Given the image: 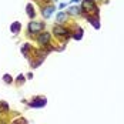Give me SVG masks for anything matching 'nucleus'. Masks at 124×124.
<instances>
[{
  "instance_id": "nucleus-3",
  "label": "nucleus",
  "mask_w": 124,
  "mask_h": 124,
  "mask_svg": "<svg viewBox=\"0 0 124 124\" xmlns=\"http://www.w3.org/2000/svg\"><path fill=\"white\" fill-rule=\"evenodd\" d=\"M44 29H46L44 22L33 20V22H29V24H27V33H29V36H37L39 33L44 31Z\"/></svg>"
},
{
  "instance_id": "nucleus-19",
  "label": "nucleus",
  "mask_w": 124,
  "mask_h": 124,
  "mask_svg": "<svg viewBox=\"0 0 124 124\" xmlns=\"http://www.w3.org/2000/svg\"><path fill=\"white\" fill-rule=\"evenodd\" d=\"M33 77V73H27V78H31Z\"/></svg>"
},
{
  "instance_id": "nucleus-12",
  "label": "nucleus",
  "mask_w": 124,
  "mask_h": 124,
  "mask_svg": "<svg viewBox=\"0 0 124 124\" xmlns=\"http://www.w3.org/2000/svg\"><path fill=\"white\" fill-rule=\"evenodd\" d=\"M26 10H27V16H29V19H30V20H34V17H36L34 6H33L31 3H29V4L26 6Z\"/></svg>"
},
{
  "instance_id": "nucleus-15",
  "label": "nucleus",
  "mask_w": 124,
  "mask_h": 124,
  "mask_svg": "<svg viewBox=\"0 0 124 124\" xmlns=\"http://www.w3.org/2000/svg\"><path fill=\"white\" fill-rule=\"evenodd\" d=\"M12 124H27V120L23 118V117H20V118H17V120H13Z\"/></svg>"
},
{
  "instance_id": "nucleus-20",
  "label": "nucleus",
  "mask_w": 124,
  "mask_h": 124,
  "mask_svg": "<svg viewBox=\"0 0 124 124\" xmlns=\"http://www.w3.org/2000/svg\"><path fill=\"white\" fill-rule=\"evenodd\" d=\"M51 1H57V0H51Z\"/></svg>"
},
{
  "instance_id": "nucleus-10",
  "label": "nucleus",
  "mask_w": 124,
  "mask_h": 124,
  "mask_svg": "<svg viewBox=\"0 0 124 124\" xmlns=\"http://www.w3.org/2000/svg\"><path fill=\"white\" fill-rule=\"evenodd\" d=\"M20 30H22V23L20 22H13L12 24H10V31H12L13 34H19Z\"/></svg>"
},
{
  "instance_id": "nucleus-6",
  "label": "nucleus",
  "mask_w": 124,
  "mask_h": 124,
  "mask_svg": "<svg viewBox=\"0 0 124 124\" xmlns=\"http://www.w3.org/2000/svg\"><path fill=\"white\" fill-rule=\"evenodd\" d=\"M54 12H56V6L51 4V3H46V4L41 6V16H43L44 19H50L51 14Z\"/></svg>"
},
{
  "instance_id": "nucleus-2",
  "label": "nucleus",
  "mask_w": 124,
  "mask_h": 124,
  "mask_svg": "<svg viewBox=\"0 0 124 124\" xmlns=\"http://www.w3.org/2000/svg\"><path fill=\"white\" fill-rule=\"evenodd\" d=\"M53 36L57 39H62L64 40V43L71 37V33H70V29H67L66 26H60V24H54L53 26Z\"/></svg>"
},
{
  "instance_id": "nucleus-17",
  "label": "nucleus",
  "mask_w": 124,
  "mask_h": 124,
  "mask_svg": "<svg viewBox=\"0 0 124 124\" xmlns=\"http://www.w3.org/2000/svg\"><path fill=\"white\" fill-rule=\"evenodd\" d=\"M66 6H67V3H62V4H60V6H59V9H64V7H66Z\"/></svg>"
},
{
  "instance_id": "nucleus-16",
  "label": "nucleus",
  "mask_w": 124,
  "mask_h": 124,
  "mask_svg": "<svg viewBox=\"0 0 124 124\" xmlns=\"http://www.w3.org/2000/svg\"><path fill=\"white\" fill-rule=\"evenodd\" d=\"M24 80H26L24 74H20L17 77V86H22V83H24Z\"/></svg>"
},
{
  "instance_id": "nucleus-4",
  "label": "nucleus",
  "mask_w": 124,
  "mask_h": 124,
  "mask_svg": "<svg viewBox=\"0 0 124 124\" xmlns=\"http://www.w3.org/2000/svg\"><path fill=\"white\" fill-rule=\"evenodd\" d=\"M36 41H37L43 49L47 47V46H50V44H51V33H49V31H41V33H39L37 36H36Z\"/></svg>"
},
{
  "instance_id": "nucleus-13",
  "label": "nucleus",
  "mask_w": 124,
  "mask_h": 124,
  "mask_svg": "<svg viewBox=\"0 0 124 124\" xmlns=\"http://www.w3.org/2000/svg\"><path fill=\"white\" fill-rule=\"evenodd\" d=\"M0 113H9V104L6 101H0Z\"/></svg>"
},
{
  "instance_id": "nucleus-9",
  "label": "nucleus",
  "mask_w": 124,
  "mask_h": 124,
  "mask_svg": "<svg viewBox=\"0 0 124 124\" xmlns=\"http://www.w3.org/2000/svg\"><path fill=\"white\" fill-rule=\"evenodd\" d=\"M20 50H22V53H23V56L26 59H30V51H34L30 43H23V46H22Z\"/></svg>"
},
{
  "instance_id": "nucleus-18",
  "label": "nucleus",
  "mask_w": 124,
  "mask_h": 124,
  "mask_svg": "<svg viewBox=\"0 0 124 124\" xmlns=\"http://www.w3.org/2000/svg\"><path fill=\"white\" fill-rule=\"evenodd\" d=\"M78 1H80V0H70V1H69V4H71V3H78Z\"/></svg>"
},
{
  "instance_id": "nucleus-14",
  "label": "nucleus",
  "mask_w": 124,
  "mask_h": 124,
  "mask_svg": "<svg viewBox=\"0 0 124 124\" xmlns=\"http://www.w3.org/2000/svg\"><path fill=\"white\" fill-rule=\"evenodd\" d=\"M3 81H4L6 84H12L13 83V77L10 74H3Z\"/></svg>"
},
{
  "instance_id": "nucleus-1",
  "label": "nucleus",
  "mask_w": 124,
  "mask_h": 124,
  "mask_svg": "<svg viewBox=\"0 0 124 124\" xmlns=\"http://www.w3.org/2000/svg\"><path fill=\"white\" fill-rule=\"evenodd\" d=\"M81 14L86 17L90 14H100V9L96 6V3L93 0H81Z\"/></svg>"
},
{
  "instance_id": "nucleus-8",
  "label": "nucleus",
  "mask_w": 124,
  "mask_h": 124,
  "mask_svg": "<svg viewBox=\"0 0 124 124\" xmlns=\"http://www.w3.org/2000/svg\"><path fill=\"white\" fill-rule=\"evenodd\" d=\"M100 14H90V16H86V19L88 20V23L94 26V29H100Z\"/></svg>"
},
{
  "instance_id": "nucleus-7",
  "label": "nucleus",
  "mask_w": 124,
  "mask_h": 124,
  "mask_svg": "<svg viewBox=\"0 0 124 124\" xmlns=\"http://www.w3.org/2000/svg\"><path fill=\"white\" fill-rule=\"evenodd\" d=\"M69 20V14L66 12H59L57 16H56V24H60V26H64V23Z\"/></svg>"
},
{
  "instance_id": "nucleus-5",
  "label": "nucleus",
  "mask_w": 124,
  "mask_h": 124,
  "mask_svg": "<svg viewBox=\"0 0 124 124\" xmlns=\"http://www.w3.org/2000/svg\"><path fill=\"white\" fill-rule=\"evenodd\" d=\"M46 104H47V99L43 97V96H37V97H34L31 101H29V107H31V108H41Z\"/></svg>"
},
{
  "instance_id": "nucleus-11",
  "label": "nucleus",
  "mask_w": 124,
  "mask_h": 124,
  "mask_svg": "<svg viewBox=\"0 0 124 124\" xmlns=\"http://www.w3.org/2000/svg\"><path fill=\"white\" fill-rule=\"evenodd\" d=\"M66 13H67L69 16H80V14H81V10H80V7H77V6H69V10Z\"/></svg>"
},
{
  "instance_id": "nucleus-21",
  "label": "nucleus",
  "mask_w": 124,
  "mask_h": 124,
  "mask_svg": "<svg viewBox=\"0 0 124 124\" xmlns=\"http://www.w3.org/2000/svg\"><path fill=\"white\" fill-rule=\"evenodd\" d=\"M93 1H96V0H93Z\"/></svg>"
}]
</instances>
